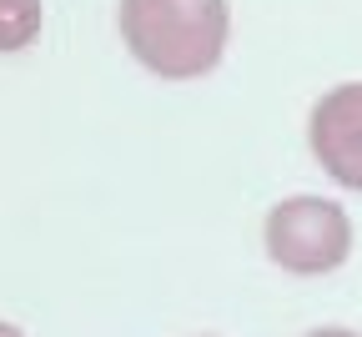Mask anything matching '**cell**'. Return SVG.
<instances>
[{
	"mask_svg": "<svg viewBox=\"0 0 362 337\" xmlns=\"http://www.w3.org/2000/svg\"><path fill=\"white\" fill-rule=\"evenodd\" d=\"M226 0H121V35L131 56L161 81H197L221 61Z\"/></svg>",
	"mask_w": 362,
	"mask_h": 337,
	"instance_id": "6da1fadb",
	"label": "cell"
},
{
	"mask_svg": "<svg viewBox=\"0 0 362 337\" xmlns=\"http://www.w3.org/2000/svg\"><path fill=\"white\" fill-rule=\"evenodd\" d=\"M0 337H21V327H11V322H0Z\"/></svg>",
	"mask_w": 362,
	"mask_h": 337,
	"instance_id": "8992f818",
	"label": "cell"
},
{
	"mask_svg": "<svg viewBox=\"0 0 362 337\" xmlns=\"http://www.w3.org/2000/svg\"><path fill=\"white\" fill-rule=\"evenodd\" d=\"M312 156L327 166L332 181L362 191V86H332L312 106Z\"/></svg>",
	"mask_w": 362,
	"mask_h": 337,
	"instance_id": "3957f363",
	"label": "cell"
},
{
	"mask_svg": "<svg viewBox=\"0 0 362 337\" xmlns=\"http://www.w3.org/2000/svg\"><path fill=\"white\" fill-rule=\"evenodd\" d=\"M40 30V0H0V51H21Z\"/></svg>",
	"mask_w": 362,
	"mask_h": 337,
	"instance_id": "277c9868",
	"label": "cell"
},
{
	"mask_svg": "<svg viewBox=\"0 0 362 337\" xmlns=\"http://www.w3.org/2000/svg\"><path fill=\"white\" fill-rule=\"evenodd\" d=\"M307 337H357V332H347V327H322V332H307Z\"/></svg>",
	"mask_w": 362,
	"mask_h": 337,
	"instance_id": "5b68a950",
	"label": "cell"
},
{
	"mask_svg": "<svg viewBox=\"0 0 362 337\" xmlns=\"http://www.w3.org/2000/svg\"><path fill=\"white\" fill-rule=\"evenodd\" d=\"M267 252L277 267L297 277H317L347 262L352 252V222L337 202L322 197H287L267 217Z\"/></svg>",
	"mask_w": 362,
	"mask_h": 337,
	"instance_id": "7a4b0ae2",
	"label": "cell"
}]
</instances>
